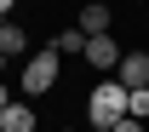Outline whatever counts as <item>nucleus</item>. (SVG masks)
Here are the masks:
<instances>
[{
  "instance_id": "6e6552de",
  "label": "nucleus",
  "mask_w": 149,
  "mask_h": 132,
  "mask_svg": "<svg viewBox=\"0 0 149 132\" xmlns=\"http://www.w3.org/2000/svg\"><path fill=\"white\" fill-rule=\"evenodd\" d=\"M52 46H57V57H69V52H80V57H86V35H80V29H63Z\"/></svg>"
},
{
  "instance_id": "9b49d317",
  "label": "nucleus",
  "mask_w": 149,
  "mask_h": 132,
  "mask_svg": "<svg viewBox=\"0 0 149 132\" xmlns=\"http://www.w3.org/2000/svg\"><path fill=\"white\" fill-rule=\"evenodd\" d=\"M12 103H17V98H12V86L0 80V109H12Z\"/></svg>"
},
{
  "instance_id": "f8f14e48",
  "label": "nucleus",
  "mask_w": 149,
  "mask_h": 132,
  "mask_svg": "<svg viewBox=\"0 0 149 132\" xmlns=\"http://www.w3.org/2000/svg\"><path fill=\"white\" fill-rule=\"evenodd\" d=\"M12 6H17V0H0V23H6V17H12Z\"/></svg>"
},
{
  "instance_id": "ddd939ff",
  "label": "nucleus",
  "mask_w": 149,
  "mask_h": 132,
  "mask_svg": "<svg viewBox=\"0 0 149 132\" xmlns=\"http://www.w3.org/2000/svg\"><path fill=\"white\" fill-rule=\"evenodd\" d=\"M0 75H6V52H0Z\"/></svg>"
},
{
  "instance_id": "39448f33",
  "label": "nucleus",
  "mask_w": 149,
  "mask_h": 132,
  "mask_svg": "<svg viewBox=\"0 0 149 132\" xmlns=\"http://www.w3.org/2000/svg\"><path fill=\"white\" fill-rule=\"evenodd\" d=\"M80 35H86V40H92V35H109V6H103V0H92V6L80 12Z\"/></svg>"
},
{
  "instance_id": "423d86ee",
  "label": "nucleus",
  "mask_w": 149,
  "mask_h": 132,
  "mask_svg": "<svg viewBox=\"0 0 149 132\" xmlns=\"http://www.w3.org/2000/svg\"><path fill=\"white\" fill-rule=\"evenodd\" d=\"M0 132H35V109H29V103L0 109Z\"/></svg>"
},
{
  "instance_id": "f257e3e1",
  "label": "nucleus",
  "mask_w": 149,
  "mask_h": 132,
  "mask_svg": "<svg viewBox=\"0 0 149 132\" xmlns=\"http://www.w3.org/2000/svg\"><path fill=\"white\" fill-rule=\"evenodd\" d=\"M86 115H92V126H115V121H126V115H132V92H126L115 75L97 80L92 98H86Z\"/></svg>"
},
{
  "instance_id": "20e7f679",
  "label": "nucleus",
  "mask_w": 149,
  "mask_h": 132,
  "mask_svg": "<svg viewBox=\"0 0 149 132\" xmlns=\"http://www.w3.org/2000/svg\"><path fill=\"white\" fill-rule=\"evenodd\" d=\"M115 80H120L126 92H149V52H126L120 69H115Z\"/></svg>"
},
{
  "instance_id": "1a4fd4ad",
  "label": "nucleus",
  "mask_w": 149,
  "mask_h": 132,
  "mask_svg": "<svg viewBox=\"0 0 149 132\" xmlns=\"http://www.w3.org/2000/svg\"><path fill=\"white\" fill-rule=\"evenodd\" d=\"M132 121H149V92H132Z\"/></svg>"
},
{
  "instance_id": "9d476101",
  "label": "nucleus",
  "mask_w": 149,
  "mask_h": 132,
  "mask_svg": "<svg viewBox=\"0 0 149 132\" xmlns=\"http://www.w3.org/2000/svg\"><path fill=\"white\" fill-rule=\"evenodd\" d=\"M109 132H143V121H132V115H126V121H115Z\"/></svg>"
},
{
  "instance_id": "7ed1b4c3",
  "label": "nucleus",
  "mask_w": 149,
  "mask_h": 132,
  "mask_svg": "<svg viewBox=\"0 0 149 132\" xmlns=\"http://www.w3.org/2000/svg\"><path fill=\"white\" fill-rule=\"evenodd\" d=\"M120 46H115V35H92L86 40V63H92V69H103V75H115V69H120Z\"/></svg>"
},
{
  "instance_id": "0eeeda50",
  "label": "nucleus",
  "mask_w": 149,
  "mask_h": 132,
  "mask_svg": "<svg viewBox=\"0 0 149 132\" xmlns=\"http://www.w3.org/2000/svg\"><path fill=\"white\" fill-rule=\"evenodd\" d=\"M0 52H6V57H23V52H29V35H23L12 17L0 23Z\"/></svg>"
},
{
  "instance_id": "f03ea898",
  "label": "nucleus",
  "mask_w": 149,
  "mask_h": 132,
  "mask_svg": "<svg viewBox=\"0 0 149 132\" xmlns=\"http://www.w3.org/2000/svg\"><path fill=\"white\" fill-rule=\"evenodd\" d=\"M57 46H40V52H29V63H23V92L29 98H40V92H52L57 86Z\"/></svg>"
}]
</instances>
